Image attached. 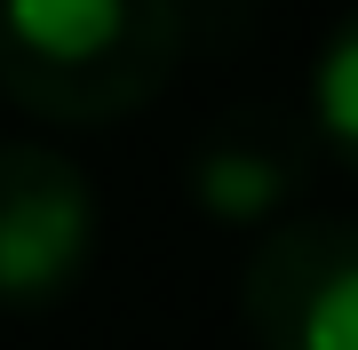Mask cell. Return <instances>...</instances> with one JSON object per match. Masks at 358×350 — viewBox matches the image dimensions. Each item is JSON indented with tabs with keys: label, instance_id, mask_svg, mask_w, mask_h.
Instances as JSON below:
<instances>
[{
	"label": "cell",
	"instance_id": "obj_1",
	"mask_svg": "<svg viewBox=\"0 0 358 350\" xmlns=\"http://www.w3.org/2000/svg\"><path fill=\"white\" fill-rule=\"evenodd\" d=\"M183 64V0H0V88L48 128H112Z\"/></svg>",
	"mask_w": 358,
	"mask_h": 350
},
{
	"label": "cell",
	"instance_id": "obj_3",
	"mask_svg": "<svg viewBox=\"0 0 358 350\" xmlns=\"http://www.w3.org/2000/svg\"><path fill=\"white\" fill-rule=\"evenodd\" d=\"M239 319L255 350H358V223L287 215L247 255Z\"/></svg>",
	"mask_w": 358,
	"mask_h": 350
},
{
	"label": "cell",
	"instance_id": "obj_5",
	"mask_svg": "<svg viewBox=\"0 0 358 350\" xmlns=\"http://www.w3.org/2000/svg\"><path fill=\"white\" fill-rule=\"evenodd\" d=\"M303 119H310V136H319V152L358 175V8L327 32L319 64H310V112Z\"/></svg>",
	"mask_w": 358,
	"mask_h": 350
},
{
	"label": "cell",
	"instance_id": "obj_4",
	"mask_svg": "<svg viewBox=\"0 0 358 350\" xmlns=\"http://www.w3.org/2000/svg\"><path fill=\"white\" fill-rule=\"evenodd\" d=\"M319 136L310 119L271 112V104H239L199 136L192 152V207L223 231H271L310 183Z\"/></svg>",
	"mask_w": 358,
	"mask_h": 350
},
{
	"label": "cell",
	"instance_id": "obj_2",
	"mask_svg": "<svg viewBox=\"0 0 358 350\" xmlns=\"http://www.w3.org/2000/svg\"><path fill=\"white\" fill-rule=\"evenodd\" d=\"M103 199L56 143H0V311H56L96 263Z\"/></svg>",
	"mask_w": 358,
	"mask_h": 350
}]
</instances>
